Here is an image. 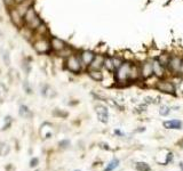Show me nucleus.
Returning a JSON list of instances; mask_svg holds the SVG:
<instances>
[{
	"label": "nucleus",
	"mask_w": 183,
	"mask_h": 171,
	"mask_svg": "<svg viewBox=\"0 0 183 171\" xmlns=\"http://www.w3.org/2000/svg\"><path fill=\"white\" fill-rule=\"evenodd\" d=\"M134 61H124L120 66L118 67L116 71L113 72V78H114V83L120 87H127L132 85L131 73H132V65Z\"/></svg>",
	"instance_id": "obj_1"
},
{
	"label": "nucleus",
	"mask_w": 183,
	"mask_h": 171,
	"mask_svg": "<svg viewBox=\"0 0 183 171\" xmlns=\"http://www.w3.org/2000/svg\"><path fill=\"white\" fill-rule=\"evenodd\" d=\"M64 66H65V69L68 71L73 73V74H80L85 70L84 66H83V63L80 61L78 52H73L72 55L66 57L65 59H64Z\"/></svg>",
	"instance_id": "obj_2"
},
{
	"label": "nucleus",
	"mask_w": 183,
	"mask_h": 171,
	"mask_svg": "<svg viewBox=\"0 0 183 171\" xmlns=\"http://www.w3.org/2000/svg\"><path fill=\"white\" fill-rule=\"evenodd\" d=\"M182 59H183V55H181V54H178V52L171 54L168 64L166 66L167 73H169V74H172L174 76H178L180 69H181V65H182Z\"/></svg>",
	"instance_id": "obj_3"
},
{
	"label": "nucleus",
	"mask_w": 183,
	"mask_h": 171,
	"mask_svg": "<svg viewBox=\"0 0 183 171\" xmlns=\"http://www.w3.org/2000/svg\"><path fill=\"white\" fill-rule=\"evenodd\" d=\"M32 47L34 52L39 54V55H48L52 52L51 49V43H49V38L45 37V38H37L33 40Z\"/></svg>",
	"instance_id": "obj_4"
},
{
	"label": "nucleus",
	"mask_w": 183,
	"mask_h": 171,
	"mask_svg": "<svg viewBox=\"0 0 183 171\" xmlns=\"http://www.w3.org/2000/svg\"><path fill=\"white\" fill-rule=\"evenodd\" d=\"M155 88L157 90L161 91L164 94H169V95H175V92H176V87L174 85V82L168 80L167 78L159 79L158 82L156 83Z\"/></svg>",
	"instance_id": "obj_5"
},
{
	"label": "nucleus",
	"mask_w": 183,
	"mask_h": 171,
	"mask_svg": "<svg viewBox=\"0 0 183 171\" xmlns=\"http://www.w3.org/2000/svg\"><path fill=\"white\" fill-rule=\"evenodd\" d=\"M139 66H140L142 80H146L150 76H153V70H152V63H151L150 57L139 61Z\"/></svg>",
	"instance_id": "obj_6"
},
{
	"label": "nucleus",
	"mask_w": 183,
	"mask_h": 171,
	"mask_svg": "<svg viewBox=\"0 0 183 171\" xmlns=\"http://www.w3.org/2000/svg\"><path fill=\"white\" fill-rule=\"evenodd\" d=\"M151 63H152L153 75H155L156 78H158V79L167 78V70H166V67L159 62V59H158L157 57H152V58H151Z\"/></svg>",
	"instance_id": "obj_7"
},
{
	"label": "nucleus",
	"mask_w": 183,
	"mask_h": 171,
	"mask_svg": "<svg viewBox=\"0 0 183 171\" xmlns=\"http://www.w3.org/2000/svg\"><path fill=\"white\" fill-rule=\"evenodd\" d=\"M78 54H79L80 61L83 63V66H84L85 70H87V67L90 65V63L93 62L96 52H93V50H89V49H83V50L78 52Z\"/></svg>",
	"instance_id": "obj_8"
},
{
	"label": "nucleus",
	"mask_w": 183,
	"mask_h": 171,
	"mask_svg": "<svg viewBox=\"0 0 183 171\" xmlns=\"http://www.w3.org/2000/svg\"><path fill=\"white\" fill-rule=\"evenodd\" d=\"M8 14H9L10 22L14 24L16 28H19V29L23 28V26H24L23 16L19 14L17 10H16V8H15L14 6L9 8V10H8Z\"/></svg>",
	"instance_id": "obj_9"
},
{
	"label": "nucleus",
	"mask_w": 183,
	"mask_h": 171,
	"mask_svg": "<svg viewBox=\"0 0 183 171\" xmlns=\"http://www.w3.org/2000/svg\"><path fill=\"white\" fill-rule=\"evenodd\" d=\"M49 43H51V49L52 52H62L64 48L68 47V43L62 40L61 38H57V37H49Z\"/></svg>",
	"instance_id": "obj_10"
},
{
	"label": "nucleus",
	"mask_w": 183,
	"mask_h": 171,
	"mask_svg": "<svg viewBox=\"0 0 183 171\" xmlns=\"http://www.w3.org/2000/svg\"><path fill=\"white\" fill-rule=\"evenodd\" d=\"M95 112L97 114V119L99 121H101L102 123H108L109 121V111L108 107L104 106V105H96L95 106Z\"/></svg>",
	"instance_id": "obj_11"
},
{
	"label": "nucleus",
	"mask_w": 183,
	"mask_h": 171,
	"mask_svg": "<svg viewBox=\"0 0 183 171\" xmlns=\"http://www.w3.org/2000/svg\"><path fill=\"white\" fill-rule=\"evenodd\" d=\"M104 56L105 54H101V52H97L95 55L93 62L90 63L87 69H90V70H102L103 69V63H104Z\"/></svg>",
	"instance_id": "obj_12"
},
{
	"label": "nucleus",
	"mask_w": 183,
	"mask_h": 171,
	"mask_svg": "<svg viewBox=\"0 0 183 171\" xmlns=\"http://www.w3.org/2000/svg\"><path fill=\"white\" fill-rule=\"evenodd\" d=\"M38 16H39V15H38L37 10L34 9V7H33V6H31V7L25 12V14L23 15L24 25H29L31 22H33L34 19L37 18Z\"/></svg>",
	"instance_id": "obj_13"
},
{
	"label": "nucleus",
	"mask_w": 183,
	"mask_h": 171,
	"mask_svg": "<svg viewBox=\"0 0 183 171\" xmlns=\"http://www.w3.org/2000/svg\"><path fill=\"white\" fill-rule=\"evenodd\" d=\"M86 72H87L89 78L92 80L96 81V82H102L104 80V73L102 72V70H90V69H87Z\"/></svg>",
	"instance_id": "obj_14"
},
{
	"label": "nucleus",
	"mask_w": 183,
	"mask_h": 171,
	"mask_svg": "<svg viewBox=\"0 0 183 171\" xmlns=\"http://www.w3.org/2000/svg\"><path fill=\"white\" fill-rule=\"evenodd\" d=\"M164 128L166 129H182L183 127V123L182 121H180V120H167V121H164Z\"/></svg>",
	"instance_id": "obj_15"
},
{
	"label": "nucleus",
	"mask_w": 183,
	"mask_h": 171,
	"mask_svg": "<svg viewBox=\"0 0 183 171\" xmlns=\"http://www.w3.org/2000/svg\"><path fill=\"white\" fill-rule=\"evenodd\" d=\"M103 69L104 70H107V72H109V73H113V72H114V66H113L112 56H111V55L105 54V56H104Z\"/></svg>",
	"instance_id": "obj_16"
},
{
	"label": "nucleus",
	"mask_w": 183,
	"mask_h": 171,
	"mask_svg": "<svg viewBox=\"0 0 183 171\" xmlns=\"http://www.w3.org/2000/svg\"><path fill=\"white\" fill-rule=\"evenodd\" d=\"M0 55H1V58H2V62L5 64L6 66H9L10 65V55L9 52L5 49V48H0Z\"/></svg>",
	"instance_id": "obj_17"
},
{
	"label": "nucleus",
	"mask_w": 183,
	"mask_h": 171,
	"mask_svg": "<svg viewBox=\"0 0 183 171\" xmlns=\"http://www.w3.org/2000/svg\"><path fill=\"white\" fill-rule=\"evenodd\" d=\"M111 56H112V63H113V66H114V71H116L118 67L124 63L125 58H124L122 55H116V54H114V55H111Z\"/></svg>",
	"instance_id": "obj_18"
},
{
	"label": "nucleus",
	"mask_w": 183,
	"mask_h": 171,
	"mask_svg": "<svg viewBox=\"0 0 183 171\" xmlns=\"http://www.w3.org/2000/svg\"><path fill=\"white\" fill-rule=\"evenodd\" d=\"M73 52H76V50L73 49V48H71L70 46H68L66 48H64L62 52H57L56 55L58 57H62V58H64L65 59L66 57H69L70 55H72Z\"/></svg>",
	"instance_id": "obj_19"
},
{
	"label": "nucleus",
	"mask_w": 183,
	"mask_h": 171,
	"mask_svg": "<svg viewBox=\"0 0 183 171\" xmlns=\"http://www.w3.org/2000/svg\"><path fill=\"white\" fill-rule=\"evenodd\" d=\"M8 95V89L4 83H0V103H2Z\"/></svg>",
	"instance_id": "obj_20"
},
{
	"label": "nucleus",
	"mask_w": 183,
	"mask_h": 171,
	"mask_svg": "<svg viewBox=\"0 0 183 171\" xmlns=\"http://www.w3.org/2000/svg\"><path fill=\"white\" fill-rule=\"evenodd\" d=\"M19 115L22 116V118H29V116H31V112H30V109L26 105H21L19 106Z\"/></svg>",
	"instance_id": "obj_21"
},
{
	"label": "nucleus",
	"mask_w": 183,
	"mask_h": 171,
	"mask_svg": "<svg viewBox=\"0 0 183 171\" xmlns=\"http://www.w3.org/2000/svg\"><path fill=\"white\" fill-rule=\"evenodd\" d=\"M136 170L137 171H150L151 168L150 166L146 163V162H139V163H136Z\"/></svg>",
	"instance_id": "obj_22"
},
{
	"label": "nucleus",
	"mask_w": 183,
	"mask_h": 171,
	"mask_svg": "<svg viewBox=\"0 0 183 171\" xmlns=\"http://www.w3.org/2000/svg\"><path fill=\"white\" fill-rule=\"evenodd\" d=\"M118 166H119V160H118V159H112V161L109 163L108 166H107L103 171H112L114 170Z\"/></svg>",
	"instance_id": "obj_23"
},
{
	"label": "nucleus",
	"mask_w": 183,
	"mask_h": 171,
	"mask_svg": "<svg viewBox=\"0 0 183 171\" xmlns=\"http://www.w3.org/2000/svg\"><path fill=\"white\" fill-rule=\"evenodd\" d=\"M171 113V107L168 105H161L159 109V114L161 116H167L168 114Z\"/></svg>",
	"instance_id": "obj_24"
},
{
	"label": "nucleus",
	"mask_w": 183,
	"mask_h": 171,
	"mask_svg": "<svg viewBox=\"0 0 183 171\" xmlns=\"http://www.w3.org/2000/svg\"><path fill=\"white\" fill-rule=\"evenodd\" d=\"M9 152V146L5 142H0V155H7Z\"/></svg>",
	"instance_id": "obj_25"
},
{
	"label": "nucleus",
	"mask_w": 183,
	"mask_h": 171,
	"mask_svg": "<svg viewBox=\"0 0 183 171\" xmlns=\"http://www.w3.org/2000/svg\"><path fill=\"white\" fill-rule=\"evenodd\" d=\"M4 121H5V124H4V127H2V130H7V129H9V127L12 126V118H10L9 115H7Z\"/></svg>",
	"instance_id": "obj_26"
},
{
	"label": "nucleus",
	"mask_w": 183,
	"mask_h": 171,
	"mask_svg": "<svg viewBox=\"0 0 183 171\" xmlns=\"http://www.w3.org/2000/svg\"><path fill=\"white\" fill-rule=\"evenodd\" d=\"M22 67H23V70L25 71V73H30V71H31V66H30V63L29 62H25V61H24V62L22 63Z\"/></svg>",
	"instance_id": "obj_27"
},
{
	"label": "nucleus",
	"mask_w": 183,
	"mask_h": 171,
	"mask_svg": "<svg viewBox=\"0 0 183 171\" xmlns=\"http://www.w3.org/2000/svg\"><path fill=\"white\" fill-rule=\"evenodd\" d=\"M23 88H24V90H25L26 94H32V89H31V87L29 86L28 81H24L23 82Z\"/></svg>",
	"instance_id": "obj_28"
},
{
	"label": "nucleus",
	"mask_w": 183,
	"mask_h": 171,
	"mask_svg": "<svg viewBox=\"0 0 183 171\" xmlns=\"http://www.w3.org/2000/svg\"><path fill=\"white\" fill-rule=\"evenodd\" d=\"M60 147L61 148H68L69 146H70V140H68V139H64V140H62V142H60Z\"/></svg>",
	"instance_id": "obj_29"
},
{
	"label": "nucleus",
	"mask_w": 183,
	"mask_h": 171,
	"mask_svg": "<svg viewBox=\"0 0 183 171\" xmlns=\"http://www.w3.org/2000/svg\"><path fill=\"white\" fill-rule=\"evenodd\" d=\"M144 103L148 105V104H152V103H156V102H155V98H153V97L146 96V97H144Z\"/></svg>",
	"instance_id": "obj_30"
},
{
	"label": "nucleus",
	"mask_w": 183,
	"mask_h": 171,
	"mask_svg": "<svg viewBox=\"0 0 183 171\" xmlns=\"http://www.w3.org/2000/svg\"><path fill=\"white\" fill-rule=\"evenodd\" d=\"M4 2H5V5L7 6L8 8L14 6V1H13V0H4Z\"/></svg>",
	"instance_id": "obj_31"
},
{
	"label": "nucleus",
	"mask_w": 183,
	"mask_h": 171,
	"mask_svg": "<svg viewBox=\"0 0 183 171\" xmlns=\"http://www.w3.org/2000/svg\"><path fill=\"white\" fill-rule=\"evenodd\" d=\"M172 160H173V153H168V154H167V159H166V161H165V164L169 163Z\"/></svg>",
	"instance_id": "obj_32"
},
{
	"label": "nucleus",
	"mask_w": 183,
	"mask_h": 171,
	"mask_svg": "<svg viewBox=\"0 0 183 171\" xmlns=\"http://www.w3.org/2000/svg\"><path fill=\"white\" fill-rule=\"evenodd\" d=\"M38 163H39V160L34 157V159H32V160H31V162H30V166H36Z\"/></svg>",
	"instance_id": "obj_33"
},
{
	"label": "nucleus",
	"mask_w": 183,
	"mask_h": 171,
	"mask_svg": "<svg viewBox=\"0 0 183 171\" xmlns=\"http://www.w3.org/2000/svg\"><path fill=\"white\" fill-rule=\"evenodd\" d=\"M178 78H182V79H183V59H182V65H181V69H180V72H178Z\"/></svg>",
	"instance_id": "obj_34"
},
{
	"label": "nucleus",
	"mask_w": 183,
	"mask_h": 171,
	"mask_svg": "<svg viewBox=\"0 0 183 171\" xmlns=\"http://www.w3.org/2000/svg\"><path fill=\"white\" fill-rule=\"evenodd\" d=\"M55 115H62V116H66V113H61V111H55L54 112Z\"/></svg>",
	"instance_id": "obj_35"
},
{
	"label": "nucleus",
	"mask_w": 183,
	"mask_h": 171,
	"mask_svg": "<svg viewBox=\"0 0 183 171\" xmlns=\"http://www.w3.org/2000/svg\"><path fill=\"white\" fill-rule=\"evenodd\" d=\"M14 1V6L15 5H19V4H22V2H24L25 0H13Z\"/></svg>",
	"instance_id": "obj_36"
},
{
	"label": "nucleus",
	"mask_w": 183,
	"mask_h": 171,
	"mask_svg": "<svg viewBox=\"0 0 183 171\" xmlns=\"http://www.w3.org/2000/svg\"><path fill=\"white\" fill-rule=\"evenodd\" d=\"M114 133H117V135H119V136H122V133L119 131V130H114Z\"/></svg>",
	"instance_id": "obj_37"
},
{
	"label": "nucleus",
	"mask_w": 183,
	"mask_h": 171,
	"mask_svg": "<svg viewBox=\"0 0 183 171\" xmlns=\"http://www.w3.org/2000/svg\"><path fill=\"white\" fill-rule=\"evenodd\" d=\"M101 145H102V147H103V148H105V149H109L108 145H105V144H101Z\"/></svg>",
	"instance_id": "obj_38"
},
{
	"label": "nucleus",
	"mask_w": 183,
	"mask_h": 171,
	"mask_svg": "<svg viewBox=\"0 0 183 171\" xmlns=\"http://www.w3.org/2000/svg\"><path fill=\"white\" fill-rule=\"evenodd\" d=\"M0 37H1V31H0Z\"/></svg>",
	"instance_id": "obj_39"
},
{
	"label": "nucleus",
	"mask_w": 183,
	"mask_h": 171,
	"mask_svg": "<svg viewBox=\"0 0 183 171\" xmlns=\"http://www.w3.org/2000/svg\"><path fill=\"white\" fill-rule=\"evenodd\" d=\"M76 171H79V170H76Z\"/></svg>",
	"instance_id": "obj_40"
},
{
	"label": "nucleus",
	"mask_w": 183,
	"mask_h": 171,
	"mask_svg": "<svg viewBox=\"0 0 183 171\" xmlns=\"http://www.w3.org/2000/svg\"><path fill=\"white\" fill-rule=\"evenodd\" d=\"M37 171H40V170H37Z\"/></svg>",
	"instance_id": "obj_41"
}]
</instances>
